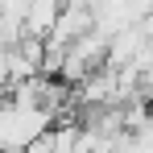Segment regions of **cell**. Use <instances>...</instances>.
I'll return each instance as SVG.
<instances>
[{"label":"cell","instance_id":"1","mask_svg":"<svg viewBox=\"0 0 153 153\" xmlns=\"http://www.w3.org/2000/svg\"><path fill=\"white\" fill-rule=\"evenodd\" d=\"M58 124V112L37 103V79L8 91V103L0 112V149L4 153H29L50 128Z\"/></svg>","mask_w":153,"mask_h":153}]
</instances>
